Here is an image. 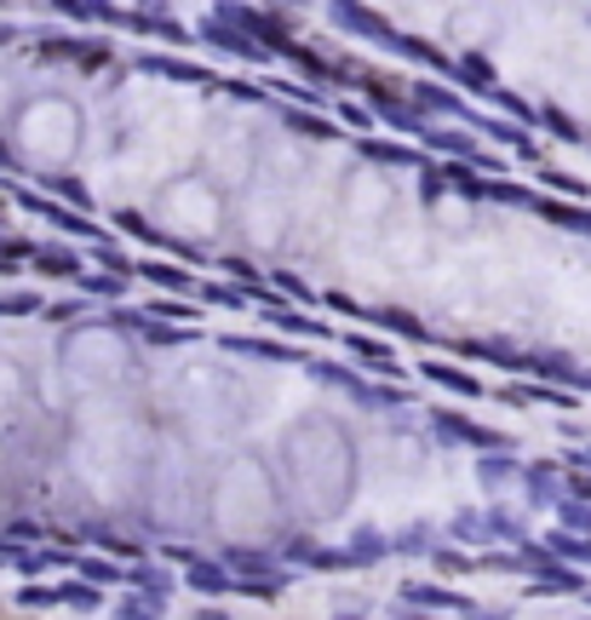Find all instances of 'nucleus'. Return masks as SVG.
Segmentation results:
<instances>
[{
    "mask_svg": "<svg viewBox=\"0 0 591 620\" xmlns=\"http://www.w3.org/2000/svg\"><path fill=\"white\" fill-rule=\"evenodd\" d=\"M155 454H161V436H155V419L144 408V396H138V385L70 403L64 466L75 477V489L87 494L98 511L144 506Z\"/></svg>",
    "mask_w": 591,
    "mask_h": 620,
    "instance_id": "nucleus-1",
    "label": "nucleus"
},
{
    "mask_svg": "<svg viewBox=\"0 0 591 620\" xmlns=\"http://www.w3.org/2000/svg\"><path fill=\"white\" fill-rule=\"evenodd\" d=\"M271 459H276V477L288 489V506L299 523H339L356 506L362 454H356V436L339 414L311 408V414L288 419Z\"/></svg>",
    "mask_w": 591,
    "mask_h": 620,
    "instance_id": "nucleus-2",
    "label": "nucleus"
},
{
    "mask_svg": "<svg viewBox=\"0 0 591 620\" xmlns=\"http://www.w3.org/2000/svg\"><path fill=\"white\" fill-rule=\"evenodd\" d=\"M201 523H208L230 552H271L281 546L299 517L288 506V489L276 477V459L259 448H236L224 454L208 489H201Z\"/></svg>",
    "mask_w": 591,
    "mask_h": 620,
    "instance_id": "nucleus-3",
    "label": "nucleus"
},
{
    "mask_svg": "<svg viewBox=\"0 0 591 620\" xmlns=\"http://www.w3.org/2000/svg\"><path fill=\"white\" fill-rule=\"evenodd\" d=\"M7 150L29 173H70L87 150V110L70 92H35L12 110Z\"/></svg>",
    "mask_w": 591,
    "mask_h": 620,
    "instance_id": "nucleus-4",
    "label": "nucleus"
},
{
    "mask_svg": "<svg viewBox=\"0 0 591 620\" xmlns=\"http://www.w3.org/2000/svg\"><path fill=\"white\" fill-rule=\"evenodd\" d=\"M58 385H64V408L87 403V396H110L138 385V351L133 339L110 328V322H87L70 328L58 345Z\"/></svg>",
    "mask_w": 591,
    "mask_h": 620,
    "instance_id": "nucleus-5",
    "label": "nucleus"
},
{
    "mask_svg": "<svg viewBox=\"0 0 591 620\" xmlns=\"http://www.w3.org/2000/svg\"><path fill=\"white\" fill-rule=\"evenodd\" d=\"M150 225L185 248L224 242V230H230V195L208 173H178L150 195Z\"/></svg>",
    "mask_w": 591,
    "mask_h": 620,
    "instance_id": "nucleus-6",
    "label": "nucleus"
},
{
    "mask_svg": "<svg viewBox=\"0 0 591 620\" xmlns=\"http://www.w3.org/2000/svg\"><path fill=\"white\" fill-rule=\"evenodd\" d=\"M173 408H178V431L190 443H218V436H236L241 419H248V385L224 368H190L178 374Z\"/></svg>",
    "mask_w": 591,
    "mask_h": 620,
    "instance_id": "nucleus-7",
    "label": "nucleus"
},
{
    "mask_svg": "<svg viewBox=\"0 0 591 620\" xmlns=\"http://www.w3.org/2000/svg\"><path fill=\"white\" fill-rule=\"evenodd\" d=\"M24 414H35V368L24 356L0 351V431H12Z\"/></svg>",
    "mask_w": 591,
    "mask_h": 620,
    "instance_id": "nucleus-8",
    "label": "nucleus"
},
{
    "mask_svg": "<svg viewBox=\"0 0 591 620\" xmlns=\"http://www.w3.org/2000/svg\"><path fill=\"white\" fill-rule=\"evenodd\" d=\"M0 499H7V431H0Z\"/></svg>",
    "mask_w": 591,
    "mask_h": 620,
    "instance_id": "nucleus-9",
    "label": "nucleus"
}]
</instances>
